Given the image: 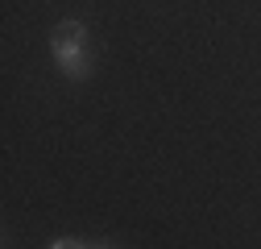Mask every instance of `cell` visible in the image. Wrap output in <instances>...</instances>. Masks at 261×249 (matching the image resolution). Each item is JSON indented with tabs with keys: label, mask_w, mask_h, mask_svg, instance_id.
<instances>
[{
	"label": "cell",
	"mask_w": 261,
	"mask_h": 249,
	"mask_svg": "<svg viewBox=\"0 0 261 249\" xmlns=\"http://www.w3.org/2000/svg\"><path fill=\"white\" fill-rule=\"evenodd\" d=\"M104 249H112V245H104Z\"/></svg>",
	"instance_id": "cell-3"
},
{
	"label": "cell",
	"mask_w": 261,
	"mask_h": 249,
	"mask_svg": "<svg viewBox=\"0 0 261 249\" xmlns=\"http://www.w3.org/2000/svg\"><path fill=\"white\" fill-rule=\"evenodd\" d=\"M83 38H87V34H83V25H79V21H62V25L54 29V38H50L58 67L67 71L71 79L91 75V62H87V54H83Z\"/></svg>",
	"instance_id": "cell-1"
},
{
	"label": "cell",
	"mask_w": 261,
	"mask_h": 249,
	"mask_svg": "<svg viewBox=\"0 0 261 249\" xmlns=\"http://www.w3.org/2000/svg\"><path fill=\"white\" fill-rule=\"evenodd\" d=\"M50 249H87V245H79V241H54Z\"/></svg>",
	"instance_id": "cell-2"
}]
</instances>
